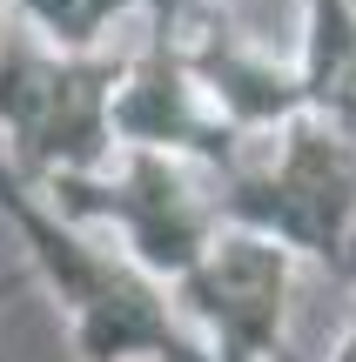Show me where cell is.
I'll return each instance as SVG.
<instances>
[{
	"label": "cell",
	"instance_id": "6da1fadb",
	"mask_svg": "<svg viewBox=\"0 0 356 362\" xmlns=\"http://www.w3.org/2000/svg\"><path fill=\"white\" fill-rule=\"evenodd\" d=\"M215 296H222V302H215L222 315H236L242 329H263L269 302H276V262L255 255V248L229 255V262H222V275H215Z\"/></svg>",
	"mask_w": 356,
	"mask_h": 362
}]
</instances>
